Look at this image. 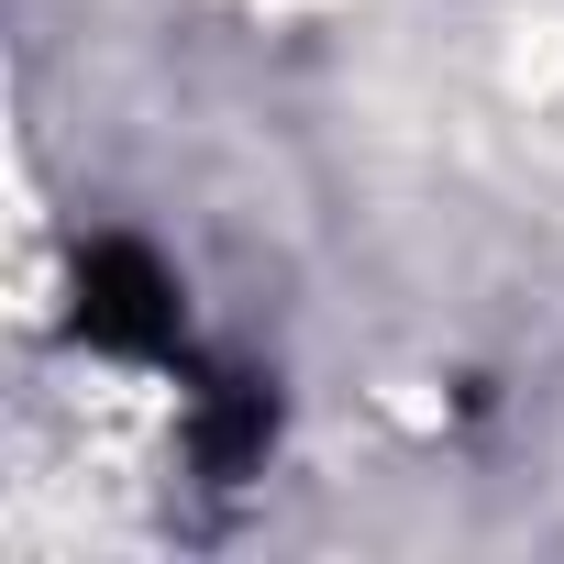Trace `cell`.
Masks as SVG:
<instances>
[{
  "mask_svg": "<svg viewBox=\"0 0 564 564\" xmlns=\"http://www.w3.org/2000/svg\"><path fill=\"white\" fill-rule=\"evenodd\" d=\"M78 333H89V355H111V366H166L177 388L210 377L199 344H188V311H177V276H166L144 243H122V232L78 254Z\"/></svg>",
  "mask_w": 564,
  "mask_h": 564,
  "instance_id": "1",
  "label": "cell"
}]
</instances>
